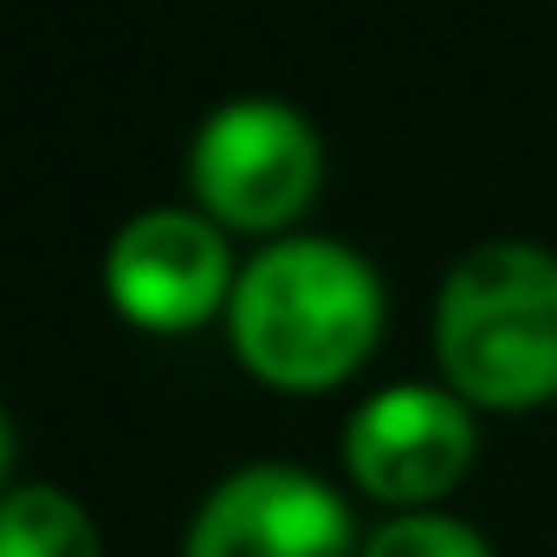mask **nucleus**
<instances>
[{
  "mask_svg": "<svg viewBox=\"0 0 557 557\" xmlns=\"http://www.w3.org/2000/svg\"><path fill=\"white\" fill-rule=\"evenodd\" d=\"M376 267L324 234H278L260 247L227 298V344L278 396H324L350 383L383 337Z\"/></svg>",
  "mask_w": 557,
  "mask_h": 557,
  "instance_id": "nucleus-1",
  "label": "nucleus"
},
{
  "mask_svg": "<svg viewBox=\"0 0 557 557\" xmlns=\"http://www.w3.org/2000/svg\"><path fill=\"white\" fill-rule=\"evenodd\" d=\"M434 363L467 409L557 403V253L525 240L460 253L434 298Z\"/></svg>",
  "mask_w": 557,
  "mask_h": 557,
  "instance_id": "nucleus-2",
  "label": "nucleus"
},
{
  "mask_svg": "<svg viewBox=\"0 0 557 557\" xmlns=\"http://www.w3.org/2000/svg\"><path fill=\"white\" fill-rule=\"evenodd\" d=\"M188 182L221 234H278L318 201L324 143L278 98H234L195 131Z\"/></svg>",
  "mask_w": 557,
  "mask_h": 557,
  "instance_id": "nucleus-3",
  "label": "nucleus"
},
{
  "mask_svg": "<svg viewBox=\"0 0 557 557\" xmlns=\"http://www.w3.org/2000/svg\"><path fill=\"white\" fill-rule=\"evenodd\" d=\"M473 409L454 389L434 383H396L363 396L344 421V467L350 480L396 506V512H434V499H447L467 467H473Z\"/></svg>",
  "mask_w": 557,
  "mask_h": 557,
  "instance_id": "nucleus-4",
  "label": "nucleus"
},
{
  "mask_svg": "<svg viewBox=\"0 0 557 557\" xmlns=\"http://www.w3.org/2000/svg\"><path fill=\"white\" fill-rule=\"evenodd\" d=\"M234 253L227 234L201 208H143L104 247V298L137 331H201L234 298Z\"/></svg>",
  "mask_w": 557,
  "mask_h": 557,
  "instance_id": "nucleus-5",
  "label": "nucleus"
},
{
  "mask_svg": "<svg viewBox=\"0 0 557 557\" xmlns=\"http://www.w3.org/2000/svg\"><path fill=\"white\" fill-rule=\"evenodd\" d=\"M357 525L350 506L305 467L285 460H253L227 473L195 525L182 557H357Z\"/></svg>",
  "mask_w": 557,
  "mask_h": 557,
  "instance_id": "nucleus-6",
  "label": "nucleus"
},
{
  "mask_svg": "<svg viewBox=\"0 0 557 557\" xmlns=\"http://www.w3.org/2000/svg\"><path fill=\"white\" fill-rule=\"evenodd\" d=\"M0 557H104L91 512L59 486H7L0 499Z\"/></svg>",
  "mask_w": 557,
  "mask_h": 557,
  "instance_id": "nucleus-7",
  "label": "nucleus"
},
{
  "mask_svg": "<svg viewBox=\"0 0 557 557\" xmlns=\"http://www.w3.org/2000/svg\"><path fill=\"white\" fill-rule=\"evenodd\" d=\"M357 557H493V545L454 512H396L363 539Z\"/></svg>",
  "mask_w": 557,
  "mask_h": 557,
  "instance_id": "nucleus-8",
  "label": "nucleus"
},
{
  "mask_svg": "<svg viewBox=\"0 0 557 557\" xmlns=\"http://www.w3.org/2000/svg\"><path fill=\"white\" fill-rule=\"evenodd\" d=\"M7 486H13V421L0 409V499H7Z\"/></svg>",
  "mask_w": 557,
  "mask_h": 557,
  "instance_id": "nucleus-9",
  "label": "nucleus"
}]
</instances>
